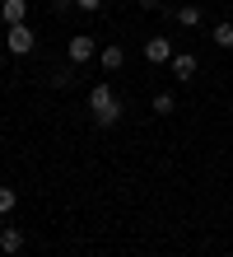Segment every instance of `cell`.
<instances>
[{
  "instance_id": "obj_1",
  "label": "cell",
  "mask_w": 233,
  "mask_h": 257,
  "mask_svg": "<svg viewBox=\"0 0 233 257\" xmlns=\"http://www.w3.org/2000/svg\"><path fill=\"white\" fill-rule=\"evenodd\" d=\"M89 112H93V126H117L121 122V112H126V103L117 98V89L112 84H93L89 89Z\"/></svg>"
},
{
  "instance_id": "obj_2",
  "label": "cell",
  "mask_w": 233,
  "mask_h": 257,
  "mask_svg": "<svg viewBox=\"0 0 233 257\" xmlns=\"http://www.w3.org/2000/svg\"><path fill=\"white\" fill-rule=\"evenodd\" d=\"M5 47H10V56H28V52L38 47V33L28 24H10L5 28Z\"/></svg>"
},
{
  "instance_id": "obj_3",
  "label": "cell",
  "mask_w": 233,
  "mask_h": 257,
  "mask_svg": "<svg viewBox=\"0 0 233 257\" xmlns=\"http://www.w3.org/2000/svg\"><path fill=\"white\" fill-rule=\"evenodd\" d=\"M173 38H145V61L149 66H168V61H173Z\"/></svg>"
},
{
  "instance_id": "obj_4",
  "label": "cell",
  "mask_w": 233,
  "mask_h": 257,
  "mask_svg": "<svg viewBox=\"0 0 233 257\" xmlns=\"http://www.w3.org/2000/svg\"><path fill=\"white\" fill-rule=\"evenodd\" d=\"M66 52H70V66H84V61H93V38H89V33H75V38L66 42Z\"/></svg>"
},
{
  "instance_id": "obj_5",
  "label": "cell",
  "mask_w": 233,
  "mask_h": 257,
  "mask_svg": "<svg viewBox=\"0 0 233 257\" xmlns=\"http://www.w3.org/2000/svg\"><path fill=\"white\" fill-rule=\"evenodd\" d=\"M168 66H173V80H182V84H186V80H196V70H200L191 52H177V56H173Z\"/></svg>"
},
{
  "instance_id": "obj_6",
  "label": "cell",
  "mask_w": 233,
  "mask_h": 257,
  "mask_svg": "<svg viewBox=\"0 0 233 257\" xmlns=\"http://www.w3.org/2000/svg\"><path fill=\"white\" fill-rule=\"evenodd\" d=\"M0 19H5V28L10 24H24L28 19V0H0Z\"/></svg>"
},
{
  "instance_id": "obj_7",
  "label": "cell",
  "mask_w": 233,
  "mask_h": 257,
  "mask_svg": "<svg viewBox=\"0 0 233 257\" xmlns=\"http://www.w3.org/2000/svg\"><path fill=\"white\" fill-rule=\"evenodd\" d=\"M210 42L214 47H224V52H233V19H219L210 28Z\"/></svg>"
},
{
  "instance_id": "obj_8",
  "label": "cell",
  "mask_w": 233,
  "mask_h": 257,
  "mask_svg": "<svg viewBox=\"0 0 233 257\" xmlns=\"http://www.w3.org/2000/svg\"><path fill=\"white\" fill-rule=\"evenodd\" d=\"M24 248V229L19 224H5V229H0V252H19Z\"/></svg>"
},
{
  "instance_id": "obj_9",
  "label": "cell",
  "mask_w": 233,
  "mask_h": 257,
  "mask_svg": "<svg viewBox=\"0 0 233 257\" xmlns=\"http://www.w3.org/2000/svg\"><path fill=\"white\" fill-rule=\"evenodd\" d=\"M98 66H103V70H121V66H126V52L112 42V47H103V52H98Z\"/></svg>"
},
{
  "instance_id": "obj_10",
  "label": "cell",
  "mask_w": 233,
  "mask_h": 257,
  "mask_svg": "<svg viewBox=\"0 0 233 257\" xmlns=\"http://www.w3.org/2000/svg\"><path fill=\"white\" fill-rule=\"evenodd\" d=\"M173 19H177L182 28H200V5H177Z\"/></svg>"
},
{
  "instance_id": "obj_11",
  "label": "cell",
  "mask_w": 233,
  "mask_h": 257,
  "mask_svg": "<svg viewBox=\"0 0 233 257\" xmlns=\"http://www.w3.org/2000/svg\"><path fill=\"white\" fill-rule=\"evenodd\" d=\"M154 112H159V117L177 112V98H173V94H154Z\"/></svg>"
},
{
  "instance_id": "obj_12",
  "label": "cell",
  "mask_w": 233,
  "mask_h": 257,
  "mask_svg": "<svg viewBox=\"0 0 233 257\" xmlns=\"http://www.w3.org/2000/svg\"><path fill=\"white\" fill-rule=\"evenodd\" d=\"M14 206H19V192H14V187H0V215H10Z\"/></svg>"
},
{
  "instance_id": "obj_13",
  "label": "cell",
  "mask_w": 233,
  "mask_h": 257,
  "mask_svg": "<svg viewBox=\"0 0 233 257\" xmlns=\"http://www.w3.org/2000/svg\"><path fill=\"white\" fill-rule=\"evenodd\" d=\"M70 75H75L70 66H61V70H52V84H56V89H66V84H70Z\"/></svg>"
},
{
  "instance_id": "obj_14",
  "label": "cell",
  "mask_w": 233,
  "mask_h": 257,
  "mask_svg": "<svg viewBox=\"0 0 233 257\" xmlns=\"http://www.w3.org/2000/svg\"><path fill=\"white\" fill-rule=\"evenodd\" d=\"M75 10H84V14H93V10H103V0H75Z\"/></svg>"
},
{
  "instance_id": "obj_15",
  "label": "cell",
  "mask_w": 233,
  "mask_h": 257,
  "mask_svg": "<svg viewBox=\"0 0 233 257\" xmlns=\"http://www.w3.org/2000/svg\"><path fill=\"white\" fill-rule=\"evenodd\" d=\"M163 5V0H140V10H159Z\"/></svg>"
}]
</instances>
